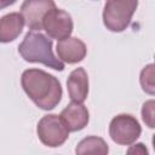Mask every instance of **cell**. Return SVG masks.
Segmentation results:
<instances>
[{"mask_svg": "<svg viewBox=\"0 0 155 155\" xmlns=\"http://www.w3.org/2000/svg\"><path fill=\"white\" fill-rule=\"evenodd\" d=\"M59 116L62 117L69 132L80 131L88 124V110L82 103L71 102L62 110Z\"/></svg>", "mask_w": 155, "mask_h": 155, "instance_id": "9c48e42d", "label": "cell"}, {"mask_svg": "<svg viewBox=\"0 0 155 155\" xmlns=\"http://www.w3.org/2000/svg\"><path fill=\"white\" fill-rule=\"evenodd\" d=\"M42 29L50 38L63 40L70 36L73 31V19L68 12L61 8L50 10L42 19Z\"/></svg>", "mask_w": 155, "mask_h": 155, "instance_id": "8992f818", "label": "cell"}, {"mask_svg": "<svg viewBox=\"0 0 155 155\" xmlns=\"http://www.w3.org/2000/svg\"><path fill=\"white\" fill-rule=\"evenodd\" d=\"M16 0H0V10L5 8V7H8L10 5L15 4Z\"/></svg>", "mask_w": 155, "mask_h": 155, "instance_id": "2e32d148", "label": "cell"}, {"mask_svg": "<svg viewBox=\"0 0 155 155\" xmlns=\"http://www.w3.org/2000/svg\"><path fill=\"white\" fill-rule=\"evenodd\" d=\"M57 54L62 62L74 64L82 61L86 56V45L78 38H67L59 40L56 47Z\"/></svg>", "mask_w": 155, "mask_h": 155, "instance_id": "ba28073f", "label": "cell"}, {"mask_svg": "<svg viewBox=\"0 0 155 155\" xmlns=\"http://www.w3.org/2000/svg\"><path fill=\"white\" fill-rule=\"evenodd\" d=\"M138 0H107L103 10V23L111 31H124L131 23Z\"/></svg>", "mask_w": 155, "mask_h": 155, "instance_id": "3957f363", "label": "cell"}, {"mask_svg": "<svg viewBox=\"0 0 155 155\" xmlns=\"http://www.w3.org/2000/svg\"><path fill=\"white\" fill-rule=\"evenodd\" d=\"M23 16L18 12L8 13L0 18V42H10L18 38L24 27Z\"/></svg>", "mask_w": 155, "mask_h": 155, "instance_id": "8fae6325", "label": "cell"}, {"mask_svg": "<svg viewBox=\"0 0 155 155\" xmlns=\"http://www.w3.org/2000/svg\"><path fill=\"white\" fill-rule=\"evenodd\" d=\"M18 52L27 62L42 63L59 71L64 69V63L53 54L52 40L40 31H28L18 46Z\"/></svg>", "mask_w": 155, "mask_h": 155, "instance_id": "7a4b0ae2", "label": "cell"}, {"mask_svg": "<svg viewBox=\"0 0 155 155\" xmlns=\"http://www.w3.org/2000/svg\"><path fill=\"white\" fill-rule=\"evenodd\" d=\"M140 85L145 92L154 94V65H147L140 73Z\"/></svg>", "mask_w": 155, "mask_h": 155, "instance_id": "4fadbf2b", "label": "cell"}, {"mask_svg": "<svg viewBox=\"0 0 155 155\" xmlns=\"http://www.w3.org/2000/svg\"><path fill=\"white\" fill-rule=\"evenodd\" d=\"M54 7L56 4L53 0H24L21 6V15L30 30L40 31L42 29L44 17Z\"/></svg>", "mask_w": 155, "mask_h": 155, "instance_id": "52a82bcc", "label": "cell"}, {"mask_svg": "<svg viewBox=\"0 0 155 155\" xmlns=\"http://www.w3.org/2000/svg\"><path fill=\"white\" fill-rule=\"evenodd\" d=\"M154 101H148L144 103L143 105V109H142V117H143V121L150 127L153 128L154 127Z\"/></svg>", "mask_w": 155, "mask_h": 155, "instance_id": "5bb4252c", "label": "cell"}, {"mask_svg": "<svg viewBox=\"0 0 155 155\" xmlns=\"http://www.w3.org/2000/svg\"><path fill=\"white\" fill-rule=\"evenodd\" d=\"M22 87L28 97L41 109H53L62 98V86L53 75L40 70L28 69L22 74Z\"/></svg>", "mask_w": 155, "mask_h": 155, "instance_id": "6da1fadb", "label": "cell"}, {"mask_svg": "<svg viewBox=\"0 0 155 155\" xmlns=\"http://www.w3.org/2000/svg\"><path fill=\"white\" fill-rule=\"evenodd\" d=\"M140 132L139 122L130 114L116 115L109 125L110 138L119 145H131L140 136Z\"/></svg>", "mask_w": 155, "mask_h": 155, "instance_id": "5b68a950", "label": "cell"}, {"mask_svg": "<svg viewBox=\"0 0 155 155\" xmlns=\"http://www.w3.org/2000/svg\"><path fill=\"white\" fill-rule=\"evenodd\" d=\"M68 93L71 102L82 103L88 94V76L84 68L74 69L67 80Z\"/></svg>", "mask_w": 155, "mask_h": 155, "instance_id": "30bf717a", "label": "cell"}, {"mask_svg": "<svg viewBox=\"0 0 155 155\" xmlns=\"http://www.w3.org/2000/svg\"><path fill=\"white\" fill-rule=\"evenodd\" d=\"M36 132L41 143L51 148L62 145L69 137V130L62 117L54 114L45 115L39 121Z\"/></svg>", "mask_w": 155, "mask_h": 155, "instance_id": "277c9868", "label": "cell"}, {"mask_svg": "<svg viewBox=\"0 0 155 155\" xmlns=\"http://www.w3.org/2000/svg\"><path fill=\"white\" fill-rule=\"evenodd\" d=\"M147 153H148V150L145 149L144 144H142V143H138V144H136V145H133L132 148L128 149V154H140V155H143V154H147Z\"/></svg>", "mask_w": 155, "mask_h": 155, "instance_id": "9a60e30c", "label": "cell"}, {"mask_svg": "<svg viewBox=\"0 0 155 155\" xmlns=\"http://www.w3.org/2000/svg\"><path fill=\"white\" fill-rule=\"evenodd\" d=\"M109 149L104 139L94 136H90L84 138L76 147L75 153L78 155H105L108 154Z\"/></svg>", "mask_w": 155, "mask_h": 155, "instance_id": "7c38bea8", "label": "cell"}]
</instances>
